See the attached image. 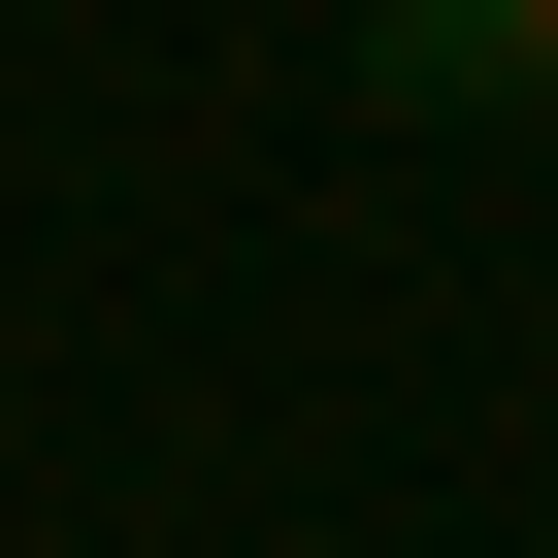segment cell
Returning a JSON list of instances; mask_svg holds the SVG:
<instances>
[{
  "label": "cell",
  "instance_id": "6da1fadb",
  "mask_svg": "<svg viewBox=\"0 0 558 558\" xmlns=\"http://www.w3.org/2000/svg\"><path fill=\"white\" fill-rule=\"evenodd\" d=\"M362 99H427V132L460 99H558V0H362Z\"/></svg>",
  "mask_w": 558,
  "mask_h": 558
}]
</instances>
